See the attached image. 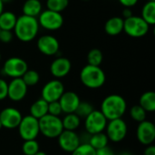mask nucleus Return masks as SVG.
Wrapping results in <instances>:
<instances>
[{"mask_svg": "<svg viewBox=\"0 0 155 155\" xmlns=\"http://www.w3.org/2000/svg\"><path fill=\"white\" fill-rule=\"evenodd\" d=\"M127 109L125 99L119 94H110L106 96L101 104V113L107 121L119 119L124 116Z\"/></svg>", "mask_w": 155, "mask_h": 155, "instance_id": "f257e3e1", "label": "nucleus"}, {"mask_svg": "<svg viewBox=\"0 0 155 155\" xmlns=\"http://www.w3.org/2000/svg\"><path fill=\"white\" fill-rule=\"evenodd\" d=\"M39 31V24L37 18L22 15L17 17L14 27L15 35L22 42H30L34 40Z\"/></svg>", "mask_w": 155, "mask_h": 155, "instance_id": "f03ea898", "label": "nucleus"}, {"mask_svg": "<svg viewBox=\"0 0 155 155\" xmlns=\"http://www.w3.org/2000/svg\"><path fill=\"white\" fill-rule=\"evenodd\" d=\"M80 80L85 87L98 89L105 84L106 75L100 66L86 64L80 72Z\"/></svg>", "mask_w": 155, "mask_h": 155, "instance_id": "7ed1b4c3", "label": "nucleus"}, {"mask_svg": "<svg viewBox=\"0 0 155 155\" xmlns=\"http://www.w3.org/2000/svg\"><path fill=\"white\" fill-rule=\"evenodd\" d=\"M38 123L40 134L46 138H57L64 131L62 119H60V117L58 116H54L47 114L46 115L39 119Z\"/></svg>", "mask_w": 155, "mask_h": 155, "instance_id": "20e7f679", "label": "nucleus"}, {"mask_svg": "<svg viewBox=\"0 0 155 155\" xmlns=\"http://www.w3.org/2000/svg\"><path fill=\"white\" fill-rule=\"evenodd\" d=\"M149 29L150 25L141 16L132 15L129 18L124 19V31L130 37H143L148 34Z\"/></svg>", "mask_w": 155, "mask_h": 155, "instance_id": "39448f33", "label": "nucleus"}, {"mask_svg": "<svg viewBox=\"0 0 155 155\" xmlns=\"http://www.w3.org/2000/svg\"><path fill=\"white\" fill-rule=\"evenodd\" d=\"M40 26L49 31H56L64 25V17L61 13L49 9L42 11L37 18Z\"/></svg>", "mask_w": 155, "mask_h": 155, "instance_id": "423d86ee", "label": "nucleus"}, {"mask_svg": "<svg viewBox=\"0 0 155 155\" xmlns=\"http://www.w3.org/2000/svg\"><path fill=\"white\" fill-rule=\"evenodd\" d=\"M17 128L19 134L24 141L35 140L40 134L38 120L31 116L30 114L25 115L22 118Z\"/></svg>", "mask_w": 155, "mask_h": 155, "instance_id": "0eeeda50", "label": "nucleus"}, {"mask_svg": "<svg viewBox=\"0 0 155 155\" xmlns=\"http://www.w3.org/2000/svg\"><path fill=\"white\" fill-rule=\"evenodd\" d=\"M127 132V124L122 118L107 122L105 134L109 141H112L113 143H120L126 137Z\"/></svg>", "mask_w": 155, "mask_h": 155, "instance_id": "6e6552de", "label": "nucleus"}, {"mask_svg": "<svg viewBox=\"0 0 155 155\" xmlns=\"http://www.w3.org/2000/svg\"><path fill=\"white\" fill-rule=\"evenodd\" d=\"M28 70L27 63L20 57H10L4 63L3 73L5 75L14 78H21Z\"/></svg>", "mask_w": 155, "mask_h": 155, "instance_id": "1a4fd4ad", "label": "nucleus"}, {"mask_svg": "<svg viewBox=\"0 0 155 155\" xmlns=\"http://www.w3.org/2000/svg\"><path fill=\"white\" fill-rule=\"evenodd\" d=\"M107 122V119L100 110H94L87 117L84 118L86 133L89 134H94L104 132Z\"/></svg>", "mask_w": 155, "mask_h": 155, "instance_id": "9d476101", "label": "nucleus"}, {"mask_svg": "<svg viewBox=\"0 0 155 155\" xmlns=\"http://www.w3.org/2000/svg\"><path fill=\"white\" fill-rule=\"evenodd\" d=\"M64 92V86L59 79H53L47 82L41 92V98L47 103L58 101Z\"/></svg>", "mask_w": 155, "mask_h": 155, "instance_id": "9b49d317", "label": "nucleus"}, {"mask_svg": "<svg viewBox=\"0 0 155 155\" xmlns=\"http://www.w3.org/2000/svg\"><path fill=\"white\" fill-rule=\"evenodd\" d=\"M136 137L140 143L147 146L153 144L155 140V125L151 121L139 123L136 130Z\"/></svg>", "mask_w": 155, "mask_h": 155, "instance_id": "f8f14e48", "label": "nucleus"}, {"mask_svg": "<svg viewBox=\"0 0 155 155\" xmlns=\"http://www.w3.org/2000/svg\"><path fill=\"white\" fill-rule=\"evenodd\" d=\"M23 116L20 111L14 107H6L0 112V122L6 129H15L18 127Z\"/></svg>", "mask_w": 155, "mask_h": 155, "instance_id": "ddd939ff", "label": "nucleus"}, {"mask_svg": "<svg viewBox=\"0 0 155 155\" xmlns=\"http://www.w3.org/2000/svg\"><path fill=\"white\" fill-rule=\"evenodd\" d=\"M60 148L66 153H73L81 143L80 136L74 131L64 130L57 137Z\"/></svg>", "mask_w": 155, "mask_h": 155, "instance_id": "4468645a", "label": "nucleus"}, {"mask_svg": "<svg viewBox=\"0 0 155 155\" xmlns=\"http://www.w3.org/2000/svg\"><path fill=\"white\" fill-rule=\"evenodd\" d=\"M27 90L28 86L22 78H14L8 84L7 97L13 102H20L26 96Z\"/></svg>", "mask_w": 155, "mask_h": 155, "instance_id": "2eb2a0df", "label": "nucleus"}, {"mask_svg": "<svg viewBox=\"0 0 155 155\" xmlns=\"http://www.w3.org/2000/svg\"><path fill=\"white\" fill-rule=\"evenodd\" d=\"M37 48L45 55H55L60 48L58 40L50 35H45L37 40Z\"/></svg>", "mask_w": 155, "mask_h": 155, "instance_id": "dca6fc26", "label": "nucleus"}, {"mask_svg": "<svg viewBox=\"0 0 155 155\" xmlns=\"http://www.w3.org/2000/svg\"><path fill=\"white\" fill-rule=\"evenodd\" d=\"M58 102L61 105L63 113L67 114L75 113L81 100L76 93L72 91H64L60 99L58 100Z\"/></svg>", "mask_w": 155, "mask_h": 155, "instance_id": "f3484780", "label": "nucleus"}, {"mask_svg": "<svg viewBox=\"0 0 155 155\" xmlns=\"http://www.w3.org/2000/svg\"><path fill=\"white\" fill-rule=\"evenodd\" d=\"M72 64L69 59L65 57L55 58L50 65V73L56 79L65 77L71 71Z\"/></svg>", "mask_w": 155, "mask_h": 155, "instance_id": "a211bd4d", "label": "nucleus"}, {"mask_svg": "<svg viewBox=\"0 0 155 155\" xmlns=\"http://www.w3.org/2000/svg\"><path fill=\"white\" fill-rule=\"evenodd\" d=\"M104 31L109 35H118L124 31V19L119 16L109 18L104 25Z\"/></svg>", "mask_w": 155, "mask_h": 155, "instance_id": "6ab92c4d", "label": "nucleus"}, {"mask_svg": "<svg viewBox=\"0 0 155 155\" xmlns=\"http://www.w3.org/2000/svg\"><path fill=\"white\" fill-rule=\"evenodd\" d=\"M22 12L24 15L37 18L42 12V3L40 0H26L23 5Z\"/></svg>", "mask_w": 155, "mask_h": 155, "instance_id": "aec40b11", "label": "nucleus"}, {"mask_svg": "<svg viewBox=\"0 0 155 155\" xmlns=\"http://www.w3.org/2000/svg\"><path fill=\"white\" fill-rule=\"evenodd\" d=\"M29 112L31 116L39 120L48 114V103L40 98L32 104Z\"/></svg>", "mask_w": 155, "mask_h": 155, "instance_id": "412c9836", "label": "nucleus"}, {"mask_svg": "<svg viewBox=\"0 0 155 155\" xmlns=\"http://www.w3.org/2000/svg\"><path fill=\"white\" fill-rule=\"evenodd\" d=\"M17 20V16L15 13L10 11H4L0 15V30H14Z\"/></svg>", "mask_w": 155, "mask_h": 155, "instance_id": "4be33fe9", "label": "nucleus"}, {"mask_svg": "<svg viewBox=\"0 0 155 155\" xmlns=\"http://www.w3.org/2000/svg\"><path fill=\"white\" fill-rule=\"evenodd\" d=\"M139 105L143 108L146 113H153L155 111V93L147 91L143 93L139 100Z\"/></svg>", "mask_w": 155, "mask_h": 155, "instance_id": "5701e85b", "label": "nucleus"}, {"mask_svg": "<svg viewBox=\"0 0 155 155\" xmlns=\"http://www.w3.org/2000/svg\"><path fill=\"white\" fill-rule=\"evenodd\" d=\"M62 124L64 130L75 131L81 124V118L75 113L67 114L62 119Z\"/></svg>", "mask_w": 155, "mask_h": 155, "instance_id": "b1692460", "label": "nucleus"}, {"mask_svg": "<svg viewBox=\"0 0 155 155\" xmlns=\"http://www.w3.org/2000/svg\"><path fill=\"white\" fill-rule=\"evenodd\" d=\"M108 143H109V139H108L106 134H104V132L94 134H91L90 138H89V141H88V143L95 151L107 146Z\"/></svg>", "mask_w": 155, "mask_h": 155, "instance_id": "393cba45", "label": "nucleus"}, {"mask_svg": "<svg viewBox=\"0 0 155 155\" xmlns=\"http://www.w3.org/2000/svg\"><path fill=\"white\" fill-rule=\"evenodd\" d=\"M149 25H155V2L148 1L142 9L141 16Z\"/></svg>", "mask_w": 155, "mask_h": 155, "instance_id": "a878e982", "label": "nucleus"}, {"mask_svg": "<svg viewBox=\"0 0 155 155\" xmlns=\"http://www.w3.org/2000/svg\"><path fill=\"white\" fill-rule=\"evenodd\" d=\"M104 59L103 53L98 48H94L90 50L87 54V64L94 66H100Z\"/></svg>", "mask_w": 155, "mask_h": 155, "instance_id": "bb28decb", "label": "nucleus"}, {"mask_svg": "<svg viewBox=\"0 0 155 155\" xmlns=\"http://www.w3.org/2000/svg\"><path fill=\"white\" fill-rule=\"evenodd\" d=\"M21 78L27 86H35L38 84L40 80V75L37 71L28 69Z\"/></svg>", "mask_w": 155, "mask_h": 155, "instance_id": "cd10ccee", "label": "nucleus"}, {"mask_svg": "<svg viewBox=\"0 0 155 155\" xmlns=\"http://www.w3.org/2000/svg\"><path fill=\"white\" fill-rule=\"evenodd\" d=\"M40 150V145L36 140L25 141L22 145V152L25 155H35Z\"/></svg>", "mask_w": 155, "mask_h": 155, "instance_id": "c85d7f7f", "label": "nucleus"}, {"mask_svg": "<svg viewBox=\"0 0 155 155\" xmlns=\"http://www.w3.org/2000/svg\"><path fill=\"white\" fill-rule=\"evenodd\" d=\"M69 5V0H46L47 9L61 13Z\"/></svg>", "mask_w": 155, "mask_h": 155, "instance_id": "c756f323", "label": "nucleus"}, {"mask_svg": "<svg viewBox=\"0 0 155 155\" xmlns=\"http://www.w3.org/2000/svg\"><path fill=\"white\" fill-rule=\"evenodd\" d=\"M130 116L135 122L141 123L146 120L147 113L143 108H142L139 104H137L130 109Z\"/></svg>", "mask_w": 155, "mask_h": 155, "instance_id": "7c9ffc66", "label": "nucleus"}, {"mask_svg": "<svg viewBox=\"0 0 155 155\" xmlns=\"http://www.w3.org/2000/svg\"><path fill=\"white\" fill-rule=\"evenodd\" d=\"M94 106L90 104V103H88V102H85V101H84V102H80V104H79V105H78V107H77V109H76V111H75V114L80 117V118H85V117H87L93 111H94Z\"/></svg>", "mask_w": 155, "mask_h": 155, "instance_id": "2f4dec72", "label": "nucleus"}, {"mask_svg": "<svg viewBox=\"0 0 155 155\" xmlns=\"http://www.w3.org/2000/svg\"><path fill=\"white\" fill-rule=\"evenodd\" d=\"M71 155H96V151L89 143H80Z\"/></svg>", "mask_w": 155, "mask_h": 155, "instance_id": "473e14b6", "label": "nucleus"}, {"mask_svg": "<svg viewBox=\"0 0 155 155\" xmlns=\"http://www.w3.org/2000/svg\"><path fill=\"white\" fill-rule=\"evenodd\" d=\"M63 113L61 105L58 101L51 102L48 103V114L54 115V116H58Z\"/></svg>", "mask_w": 155, "mask_h": 155, "instance_id": "72a5a7b5", "label": "nucleus"}, {"mask_svg": "<svg viewBox=\"0 0 155 155\" xmlns=\"http://www.w3.org/2000/svg\"><path fill=\"white\" fill-rule=\"evenodd\" d=\"M13 33L8 30H0V42L4 44H8L13 40Z\"/></svg>", "mask_w": 155, "mask_h": 155, "instance_id": "f704fd0d", "label": "nucleus"}, {"mask_svg": "<svg viewBox=\"0 0 155 155\" xmlns=\"http://www.w3.org/2000/svg\"><path fill=\"white\" fill-rule=\"evenodd\" d=\"M7 89L8 83H6L4 79L0 78V101L5 100L7 97Z\"/></svg>", "mask_w": 155, "mask_h": 155, "instance_id": "c9c22d12", "label": "nucleus"}, {"mask_svg": "<svg viewBox=\"0 0 155 155\" xmlns=\"http://www.w3.org/2000/svg\"><path fill=\"white\" fill-rule=\"evenodd\" d=\"M96 155H115L114 152L107 145L104 148L96 150Z\"/></svg>", "mask_w": 155, "mask_h": 155, "instance_id": "e433bc0d", "label": "nucleus"}, {"mask_svg": "<svg viewBox=\"0 0 155 155\" xmlns=\"http://www.w3.org/2000/svg\"><path fill=\"white\" fill-rule=\"evenodd\" d=\"M118 1L121 3V5H123L125 7H129V8L135 5L138 2V0H118Z\"/></svg>", "mask_w": 155, "mask_h": 155, "instance_id": "4c0bfd02", "label": "nucleus"}, {"mask_svg": "<svg viewBox=\"0 0 155 155\" xmlns=\"http://www.w3.org/2000/svg\"><path fill=\"white\" fill-rule=\"evenodd\" d=\"M143 155H155V146L153 144H150L147 145L144 152Z\"/></svg>", "mask_w": 155, "mask_h": 155, "instance_id": "58836bf2", "label": "nucleus"}, {"mask_svg": "<svg viewBox=\"0 0 155 155\" xmlns=\"http://www.w3.org/2000/svg\"><path fill=\"white\" fill-rule=\"evenodd\" d=\"M133 15V12L132 10L129 8V7H125L124 10H123V16L124 17V19L126 18H129Z\"/></svg>", "mask_w": 155, "mask_h": 155, "instance_id": "ea45409f", "label": "nucleus"}, {"mask_svg": "<svg viewBox=\"0 0 155 155\" xmlns=\"http://www.w3.org/2000/svg\"><path fill=\"white\" fill-rule=\"evenodd\" d=\"M4 12V3L0 0V15Z\"/></svg>", "mask_w": 155, "mask_h": 155, "instance_id": "a19ab883", "label": "nucleus"}, {"mask_svg": "<svg viewBox=\"0 0 155 155\" xmlns=\"http://www.w3.org/2000/svg\"><path fill=\"white\" fill-rule=\"evenodd\" d=\"M35 155H47V154H46L45 152H43V151H40V150H39V151H38V152H37V153H36Z\"/></svg>", "mask_w": 155, "mask_h": 155, "instance_id": "79ce46f5", "label": "nucleus"}, {"mask_svg": "<svg viewBox=\"0 0 155 155\" xmlns=\"http://www.w3.org/2000/svg\"><path fill=\"white\" fill-rule=\"evenodd\" d=\"M118 155H132V153H130L129 152H122Z\"/></svg>", "mask_w": 155, "mask_h": 155, "instance_id": "37998d69", "label": "nucleus"}, {"mask_svg": "<svg viewBox=\"0 0 155 155\" xmlns=\"http://www.w3.org/2000/svg\"><path fill=\"white\" fill-rule=\"evenodd\" d=\"M3 3H7V2H10V1H12V0H1Z\"/></svg>", "mask_w": 155, "mask_h": 155, "instance_id": "c03bdc74", "label": "nucleus"}, {"mask_svg": "<svg viewBox=\"0 0 155 155\" xmlns=\"http://www.w3.org/2000/svg\"><path fill=\"white\" fill-rule=\"evenodd\" d=\"M2 128H3V126H2V124H1V122H0V130H1Z\"/></svg>", "mask_w": 155, "mask_h": 155, "instance_id": "a18cd8bd", "label": "nucleus"}, {"mask_svg": "<svg viewBox=\"0 0 155 155\" xmlns=\"http://www.w3.org/2000/svg\"><path fill=\"white\" fill-rule=\"evenodd\" d=\"M148 1H154L155 2V0H148Z\"/></svg>", "mask_w": 155, "mask_h": 155, "instance_id": "49530a36", "label": "nucleus"}, {"mask_svg": "<svg viewBox=\"0 0 155 155\" xmlns=\"http://www.w3.org/2000/svg\"><path fill=\"white\" fill-rule=\"evenodd\" d=\"M0 61H1V54H0Z\"/></svg>", "mask_w": 155, "mask_h": 155, "instance_id": "de8ad7c7", "label": "nucleus"}, {"mask_svg": "<svg viewBox=\"0 0 155 155\" xmlns=\"http://www.w3.org/2000/svg\"><path fill=\"white\" fill-rule=\"evenodd\" d=\"M83 1H88V0H83Z\"/></svg>", "mask_w": 155, "mask_h": 155, "instance_id": "09e8293b", "label": "nucleus"}]
</instances>
